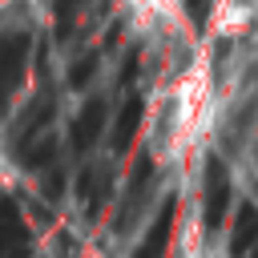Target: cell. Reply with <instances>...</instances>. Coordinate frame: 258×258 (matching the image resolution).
Instances as JSON below:
<instances>
[{
  "mask_svg": "<svg viewBox=\"0 0 258 258\" xmlns=\"http://www.w3.org/2000/svg\"><path fill=\"white\" fill-rule=\"evenodd\" d=\"M52 258H81V246H77V238L73 234H56V242H52Z\"/></svg>",
  "mask_w": 258,
  "mask_h": 258,
  "instance_id": "cell-7",
  "label": "cell"
},
{
  "mask_svg": "<svg viewBox=\"0 0 258 258\" xmlns=\"http://www.w3.org/2000/svg\"><path fill=\"white\" fill-rule=\"evenodd\" d=\"M16 230H20V226H16V214H12V206L4 202V206H0V254H4L8 246H12Z\"/></svg>",
  "mask_w": 258,
  "mask_h": 258,
  "instance_id": "cell-6",
  "label": "cell"
},
{
  "mask_svg": "<svg viewBox=\"0 0 258 258\" xmlns=\"http://www.w3.org/2000/svg\"><path fill=\"white\" fill-rule=\"evenodd\" d=\"M0 8H4V0H0Z\"/></svg>",
  "mask_w": 258,
  "mask_h": 258,
  "instance_id": "cell-9",
  "label": "cell"
},
{
  "mask_svg": "<svg viewBox=\"0 0 258 258\" xmlns=\"http://www.w3.org/2000/svg\"><path fill=\"white\" fill-rule=\"evenodd\" d=\"M230 238H234V254H246L254 242H258V206L254 202H242L234 222H230Z\"/></svg>",
  "mask_w": 258,
  "mask_h": 258,
  "instance_id": "cell-3",
  "label": "cell"
},
{
  "mask_svg": "<svg viewBox=\"0 0 258 258\" xmlns=\"http://www.w3.org/2000/svg\"><path fill=\"white\" fill-rule=\"evenodd\" d=\"M105 125H109V105H105L101 97L85 101V109L69 121V141H73V149H77V153H89V149L97 145V137L105 133Z\"/></svg>",
  "mask_w": 258,
  "mask_h": 258,
  "instance_id": "cell-2",
  "label": "cell"
},
{
  "mask_svg": "<svg viewBox=\"0 0 258 258\" xmlns=\"http://www.w3.org/2000/svg\"><path fill=\"white\" fill-rule=\"evenodd\" d=\"M202 210H206V226L218 230L226 222V210H230V169L222 161H210L206 165V177H202Z\"/></svg>",
  "mask_w": 258,
  "mask_h": 258,
  "instance_id": "cell-1",
  "label": "cell"
},
{
  "mask_svg": "<svg viewBox=\"0 0 258 258\" xmlns=\"http://www.w3.org/2000/svg\"><path fill=\"white\" fill-rule=\"evenodd\" d=\"M137 121H141V97L125 101V109H121V117H117V125H113V149H117V153L129 149V137H133Z\"/></svg>",
  "mask_w": 258,
  "mask_h": 258,
  "instance_id": "cell-4",
  "label": "cell"
},
{
  "mask_svg": "<svg viewBox=\"0 0 258 258\" xmlns=\"http://www.w3.org/2000/svg\"><path fill=\"white\" fill-rule=\"evenodd\" d=\"M101 69V52H85V56H73L69 60V85L73 89H85Z\"/></svg>",
  "mask_w": 258,
  "mask_h": 258,
  "instance_id": "cell-5",
  "label": "cell"
},
{
  "mask_svg": "<svg viewBox=\"0 0 258 258\" xmlns=\"http://www.w3.org/2000/svg\"><path fill=\"white\" fill-rule=\"evenodd\" d=\"M254 258H258V250H254Z\"/></svg>",
  "mask_w": 258,
  "mask_h": 258,
  "instance_id": "cell-8",
  "label": "cell"
}]
</instances>
